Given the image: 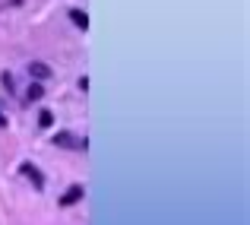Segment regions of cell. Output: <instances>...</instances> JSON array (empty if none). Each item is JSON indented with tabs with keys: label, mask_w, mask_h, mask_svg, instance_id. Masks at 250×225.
I'll list each match as a JSON object with an SVG mask.
<instances>
[{
	"label": "cell",
	"mask_w": 250,
	"mask_h": 225,
	"mask_svg": "<svg viewBox=\"0 0 250 225\" xmlns=\"http://www.w3.org/2000/svg\"><path fill=\"white\" fill-rule=\"evenodd\" d=\"M83 194H85V187H80V184H73V187H70L67 194L61 197V206H73L76 200H83Z\"/></svg>",
	"instance_id": "3957f363"
},
{
	"label": "cell",
	"mask_w": 250,
	"mask_h": 225,
	"mask_svg": "<svg viewBox=\"0 0 250 225\" xmlns=\"http://www.w3.org/2000/svg\"><path fill=\"white\" fill-rule=\"evenodd\" d=\"M22 175H25V178H29V181H32V184H35V187H38V190H42V187H44V178H42V171H38V168H35V165H32V162H25V165H22Z\"/></svg>",
	"instance_id": "7a4b0ae2"
},
{
	"label": "cell",
	"mask_w": 250,
	"mask_h": 225,
	"mask_svg": "<svg viewBox=\"0 0 250 225\" xmlns=\"http://www.w3.org/2000/svg\"><path fill=\"white\" fill-rule=\"evenodd\" d=\"M54 143L57 146H63V149H89V143H85V136L80 140V136H73V134H54Z\"/></svg>",
	"instance_id": "6da1fadb"
},
{
	"label": "cell",
	"mask_w": 250,
	"mask_h": 225,
	"mask_svg": "<svg viewBox=\"0 0 250 225\" xmlns=\"http://www.w3.org/2000/svg\"><path fill=\"white\" fill-rule=\"evenodd\" d=\"M0 127H6V117L3 114H0Z\"/></svg>",
	"instance_id": "ba28073f"
},
{
	"label": "cell",
	"mask_w": 250,
	"mask_h": 225,
	"mask_svg": "<svg viewBox=\"0 0 250 225\" xmlns=\"http://www.w3.org/2000/svg\"><path fill=\"white\" fill-rule=\"evenodd\" d=\"M29 73L35 76V79H48L51 76V67H48V64H42V61H32L29 64Z\"/></svg>",
	"instance_id": "277c9868"
},
{
	"label": "cell",
	"mask_w": 250,
	"mask_h": 225,
	"mask_svg": "<svg viewBox=\"0 0 250 225\" xmlns=\"http://www.w3.org/2000/svg\"><path fill=\"white\" fill-rule=\"evenodd\" d=\"M44 95V89H42V83H32L29 89H25V98H29V102H38V98Z\"/></svg>",
	"instance_id": "5b68a950"
},
{
	"label": "cell",
	"mask_w": 250,
	"mask_h": 225,
	"mask_svg": "<svg viewBox=\"0 0 250 225\" xmlns=\"http://www.w3.org/2000/svg\"><path fill=\"white\" fill-rule=\"evenodd\" d=\"M38 124H42V127H51V124H54V114H51V111H42V114H38Z\"/></svg>",
	"instance_id": "52a82bcc"
},
{
	"label": "cell",
	"mask_w": 250,
	"mask_h": 225,
	"mask_svg": "<svg viewBox=\"0 0 250 225\" xmlns=\"http://www.w3.org/2000/svg\"><path fill=\"white\" fill-rule=\"evenodd\" d=\"M70 19H73V22L80 25V29H89V16H85L83 10H70Z\"/></svg>",
	"instance_id": "8992f818"
}]
</instances>
